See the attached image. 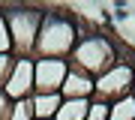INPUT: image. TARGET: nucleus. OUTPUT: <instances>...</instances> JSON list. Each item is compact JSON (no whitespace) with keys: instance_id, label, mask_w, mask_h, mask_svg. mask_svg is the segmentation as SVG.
Returning <instances> with one entry per match:
<instances>
[{"instance_id":"dca6fc26","label":"nucleus","mask_w":135,"mask_h":120,"mask_svg":"<svg viewBox=\"0 0 135 120\" xmlns=\"http://www.w3.org/2000/svg\"><path fill=\"white\" fill-rule=\"evenodd\" d=\"M132 96H135V87H132Z\"/></svg>"},{"instance_id":"9b49d317","label":"nucleus","mask_w":135,"mask_h":120,"mask_svg":"<svg viewBox=\"0 0 135 120\" xmlns=\"http://www.w3.org/2000/svg\"><path fill=\"white\" fill-rule=\"evenodd\" d=\"M6 120H33V102L30 99H18L9 105V117Z\"/></svg>"},{"instance_id":"6e6552de","label":"nucleus","mask_w":135,"mask_h":120,"mask_svg":"<svg viewBox=\"0 0 135 120\" xmlns=\"http://www.w3.org/2000/svg\"><path fill=\"white\" fill-rule=\"evenodd\" d=\"M30 102H33V117H39V120H54V114H57L60 105H63V96H60V93H33Z\"/></svg>"},{"instance_id":"0eeeda50","label":"nucleus","mask_w":135,"mask_h":120,"mask_svg":"<svg viewBox=\"0 0 135 120\" xmlns=\"http://www.w3.org/2000/svg\"><path fill=\"white\" fill-rule=\"evenodd\" d=\"M60 96L63 99H93V78L69 66L63 87H60Z\"/></svg>"},{"instance_id":"f8f14e48","label":"nucleus","mask_w":135,"mask_h":120,"mask_svg":"<svg viewBox=\"0 0 135 120\" xmlns=\"http://www.w3.org/2000/svg\"><path fill=\"white\" fill-rule=\"evenodd\" d=\"M87 120H108V102L90 99V108H87Z\"/></svg>"},{"instance_id":"f03ea898","label":"nucleus","mask_w":135,"mask_h":120,"mask_svg":"<svg viewBox=\"0 0 135 120\" xmlns=\"http://www.w3.org/2000/svg\"><path fill=\"white\" fill-rule=\"evenodd\" d=\"M114 63H120L117 42L108 39L105 33H96V30H90V27L81 24V39L75 42L72 54H69V66L84 72V75H90V78H99Z\"/></svg>"},{"instance_id":"423d86ee","label":"nucleus","mask_w":135,"mask_h":120,"mask_svg":"<svg viewBox=\"0 0 135 120\" xmlns=\"http://www.w3.org/2000/svg\"><path fill=\"white\" fill-rule=\"evenodd\" d=\"M66 72L69 60H51V57L33 60V93H60Z\"/></svg>"},{"instance_id":"39448f33","label":"nucleus","mask_w":135,"mask_h":120,"mask_svg":"<svg viewBox=\"0 0 135 120\" xmlns=\"http://www.w3.org/2000/svg\"><path fill=\"white\" fill-rule=\"evenodd\" d=\"M3 93L9 102L33 96V57H12L9 75L3 81Z\"/></svg>"},{"instance_id":"20e7f679","label":"nucleus","mask_w":135,"mask_h":120,"mask_svg":"<svg viewBox=\"0 0 135 120\" xmlns=\"http://www.w3.org/2000/svg\"><path fill=\"white\" fill-rule=\"evenodd\" d=\"M132 87H135V66L129 60H120V63H114L108 72H102L99 78H93V99L111 105V102L129 96Z\"/></svg>"},{"instance_id":"ddd939ff","label":"nucleus","mask_w":135,"mask_h":120,"mask_svg":"<svg viewBox=\"0 0 135 120\" xmlns=\"http://www.w3.org/2000/svg\"><path fill=\"white\" fill-rule=\"evenodd\" d=\"M0 54H12V39H9V27H6L3 9H0Z\"/></svg>"},{"instance_id":"7ed1b4c3","label":"nucleus","mask_w":135,"mask_h":120,"mask_svg":"<svg viewBox=\"0 0 135 120\" xmlns=\"http://www.w3.org/2000/svg\"><path fill=\"white\" fill-rule=\"evenodd\" d=\"M9 27V39H12V57H33L36 48V36H39V24H42V6H0Z\"/></svg>"},{"instance_id":"f257e3e1","label":"nucleus","mask_w":135,"mask_h":120,"mask_svg":"<svg viewBox=\"0 0 135 120\" xmlns=\"http://www.w3.org/2000/svg\"><path fill=\"white\" fill-rule=\"evenodd\" d=\"M81 39V18L66 9H45L42 24H39V36L33 48V60L51 57V60H69L75 42Z\"/></svg>"},{"instance_id":"1a4fd4ad","label":"nucleus","mask_w":135,"mask_h":120,"mask_svg":"<svg viewBox=\"0 0 135 120\" xmlns=\"http://www.w3.org/2000/svg\"><path fill=\"white\" fill-rule=\"evenodd\" d=\"M87 108H90V99H63L54 120H87Z\"/></svg>"},{"instance_id":"9d476101","label":"nucleus","mask_w":135,"mask_h":120,"mask_svg":"<svg viewBox=\"0 0 135 120\" xmlns=\"http://www.w3.org/2000/svg\"><path fill=\"white\" fill-rule=\"evenodd\" d=\"M108 120H135V96H123V99L108 105Z\"/></svg>"},{"instance_id":"4468645a","label":"nucleus","mask_w":135,"mask_h":120,"mask_svg":"<svg viewBox=\"0 0 135 120\" xmlns=\"http://www.w3.org/2000/svg\"><path fill=\"white\" fill-rule=\"evenodd\" d=\"M9 66H12V54H0V90H3L6 75H9Z\"/></svg>"},{"instance_id":"2eb2a0df","label":"nucleus","mask_w":135,"mask_h":120,"mask_svg":"<svg viewBox=\"0 0 135 120\" xmlns=\"http://www.w3.org/2000/svg\"><path fill=\"white\" fill-rule=\"evenodd\" d=\"M9 105H12V102L6 99V93H3V90H0V120L9 117Z\"/></svg>"}]
</instances>
